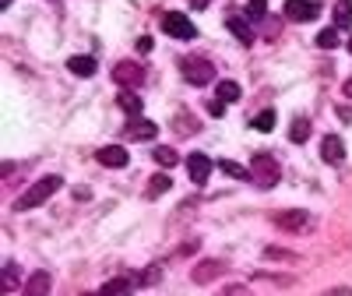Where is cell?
<instances>
[{"label": "cell", "mask_w": 352, "mask_h": 296, "mask_svg": "<svg viewBox=\"0 0 352 296\" xmlns=\"http://www.w3.org/2000/svg\"><path fill=\"white\" fill-rule=\"evenodd\" d=\"M14 289H18V264L8 261L4 264V293H14Z\"/></svg>", "instance_id": "27"}, {"label": "cell", "mask_w": 352, "mask_h": 296, "mask_svg": "<svg viewBox=\"0 0 352 296\" xmlns=\"http://www.w3.org/2000/svg\"><path fill=\"white\" fill-rule=\"evenodd\" d=\"M50 286H53V275L46 268H36L28 275V282L21 286V296H50Z\"/></svg>", "instance_id": "10"}, {"label": "cell", "mask_w": 352, "mask_h": 296, "mask_svg": "<svg viewBox=\"0 0 352 296\" xmlns=\"http://www.w3.org/2000/svg\"><path fill=\"white\" fill-rule=\"evenodd\" d=\"M187 173H190V180H194V184H208L212 159H208V156H201V152H194V156L187 159Z\"/></svg>", "instance_id": "12"}, {"label": "cell", "mask_w": 352, "mask_h": 296, "mask_svg": "<svg viewBox=\"0 0 352 296\" xmlns=\"http://www.w3.org/2000/svg\"><path fill=\"white\" fill-rule=\"evenodd\" d=\"M307 138H310V120L296 116V120H292V131H289V141H292V145H303Z\"/></svg>", "instance_id": "21"}, {"label": "cell", "mask_w": 352, "mask_h": 296, "mask_svg": "<svg viewBox=\"0 0 352 296\" xmlns=\"http://www.w3.org/2000/svg\"><path fill=\"white\" fill-rule=\"evenodd\" d=\"M169 187H173V180H169V176H166V173H155L152 180H148V191H144V194H148V198L155 201V198H162Z\"/></svg>", "instance_id": "17"}, {"label": "cell", "mask_w": 352, "mask_h": 296, "mask_svg": "<svg viewBox=\"0 0 352 296\" xmlns=\"http://www.w3.org/2000/svg\"><path fill=\"white\" fill-rule=\"evenodd\" d=\"M99 293L102 296H131L134 293V279H109Z\"/></svg>", "instance_id": "16"}, {"label": "cell", "mask_w": 352, "mask_h": 296, "mask_svg": "<svg viewBox=\"0 0 352 296\" xmlns=\"http://www.w3.org/2000/svg\"><path fill=\"white\" fill-rule=\"evenodd\" d=\"M215 99H222V103H236L240 99V85L236 81H219V88H215Z\"/></svg>", "instance_id": "20"}, {"label": "cell", "mask_w": 352, "mask_h": 296, "mask_svg": "<svg viewBox=\"0 0 352 296\" xmlns=\"http://www.w3.org/2000/svg\"><path fill=\"white\" fill-rule=\"evenodd\" d=\"M96 159H99L106 169H124V166L131 162L127 148H120V145H106V148H99V152H96Z\"/></svg>", "instance_id": "11"}, {"label": "cell", "mask_w": 352, "mask_h": 296, "mask_svg": "<svg viewBox=\"0 0 352 296\" xmlns=\"http://www.w3.org/2000/svg\"><path fill=\"white\" fill-rule=\"evenodd\" d=\"M180 67H184V78H187L190 85H197V88L208 85V81H215V64L204 61V56H184Z\"/></svg>", "instance_id": "3"}, {"label": "cell", "mask_w": 352, "mask_h": 296, "mask_svg": "<svg viewBox=\"0 0 352 296\" xmlns=\"http://www.w3.org/2000/svg\"><path fill=\"white\" fill-rule=\"evenodd\" d=\"M116 103H120V109H124V113H131V116H141V99L131 92V88H124V92L116 96Z\"/></svg>", "instance_id": "19"}, {"label": "cell", "mask_w": 352, "mask_h": 296, "mask_svg": "<svg viewBox=\"0 0 352 296\" xmlns=\"http://www.w3.org/2000/svg\"><path fill=\"white\" fill-rule=\"evenodd\" d=\"M0 8H11V0H0Z\"/></svg>", "instance_id": "35"}, {"label": "cell", "mask_w": 352, "mask_h": 296, "mask_svg": "<svg viewBox=\"0 0 352 296\" xmlns=\"http://www.w3.org/2000/svg\"><path fill=\"white\" fill-rule=\"evenodd\" d=\"M250 180L261 187V191H272L275 184H278V176H282V169H278V159L275 156H268V152H257L254 159H250Z\"/></svg>", "instance_id": "2"}, {"label": "cell", "mask_w": 352, "mask_h": 296, "mask_svg": "<svg viewBox=\"0 0 352 296\" xmlns=\"http://www.w3.org/2000/svg\"><path fill=\"white\" fill-rule=\"evenodd\" d=\"M226 28H229V32L236 36L240 43H247V46L254 43V25H250V21H247L243 14H232V18L226 21Z\"/></svg>", "instance_id": "14"}, {"label": "cell", "mask_w": 352, "mask_h": 296, "mask_svg": "<svg viewBox=\"0 0 352 296\" xmlns=\"http://www.w3.org/2000/svg\"><path fill=\"white\" fill-rule=\"evenodd\" d=\"M264 257H272V261H296V254H289L282 247H264Z\"/></svg>", "instance_id": "28"}, {"label": "cell", "mask_w": 352, "mask_h": 296, "mask_svg": "<svg viewBox=\"0 0 352 296\" xmlns=\"http://www.w3.org/2000/svg\"><path fill=\"white\" fill-rule=\"evenodd\" d=\"M113 81L134 92V88L144 81V67H141V64H134V61H120V64L113 67Z\"/></svg>", "instance_id": "5"}, {"label": "cell", "mask_w": 352, "mask_h": 296, "mask_svg": "<svg viewBox=\"0 0 352 296\" xmlns=\"http://www.w3.org/2000/svg\"><path fill=\"white\" fill-rule=\"evenodd\" d=\"M285 18L289 21H314L320 14V4L317 0H285Z\"/></svg>", "instance_id": "7"}, {"label": "cell", "mask_w": 352, "mask_h": 296, "mask_svg": "<svg viewBox=\"0 0 352 296\" xmlns=\"http://www.w3.org/2000/svg\"><path fill=\"white\" fill-rule=\"evenodd\" d=\"M138 50H141V53H148V50H152V39H148V36H141V39H138Z\"/></svg>", "instance_id": "33"}, {"label": "cell", "mask_w": 352, "mask_h": 296, "mask_svg": "<svg viewBox=\"0 0 352 296\" xmlns=\"http://www.w3.org/2000/svg\"><path fill=\"white\" fill-rule=\"evenodd\" d=\"M60 184H64V180H60L56 173H53V176H43V180H36L32 187H28V191L18 198L14 209H18V212H32V209H39L46 198H53L56 191H60Z\"/></svg>", "instance_id": "1"}, {"label": "cell", "mask_w": 352, "mask_h": 296, "mask_svg": "<svg viewBox=\"0 0 352 296\" xmlns=\"http://www.w3.org/2000/svg\"><path fill=\"white\" fill-rule=\"evenodd\" d=\"M152 159H155L159 166H166V169H169V166H176V162H180V156H176L173 148H155V152H152Z\"/></svg>", "instance_id": "26"}, {"label": "cell", "mask_w": 352, "mask_h": 296, "mask_svg": "<svg viewBox=\"0 0 352 296\" xmlns=\"http://www.w3.org/2000/svg\"><path fill=\"white\" fill-rule=\"evenodd\" d=\"M208 113H212V116H222V113H226V103H222V99H212V103H208Z\"/></svg>", "instance_id": "30"}, {"label": "cell", "mask_w": 352, "mask_h": 296, "mask_svg": "<svg viewBox=\"0 0 352 296\" xmlns=\"http://www.w3.org/2000/svg\"><path fill=\"white\" fill-rule=\"evenodd\" d=\"M219 169H222L226 176H236V180H250V169H243L240 162H229V159H222V162H219Z\"/></svg>", "instance_id": "24"}, {"label": "cell", "mask_w": 352, "mask_h": 296, "mask_svg": "<svg viewBox=\"0 0 352 296\" xmlns=\"http://www.w3.org/2000/svg\"><path fill=\"white\" fill-rule=\"evenodd\" d=\"M159 25H162V32H169V36H176V39H194V36H197L194 21H190L187 14H180V11H166Z\"/></svg>", "instance_id": "4"}, {"label": "cell", "mask_w": 352, "mask_h": 296, "mask_svg": "<svg viewBox=\"0 0 352 296\" xmlns=\"http://www.w3.org/2000/svg\"><path fill=\"white\" fill-rule=\"evenodd\" d=\"M352 25V0H335V28Z\"/></svg>", "instance_id": "18"}, {"label": "cell", "mask_w": 352, "mask_h": 296, "mask_svg": "<svg viewBox=\"0 0 352 296\" xmlns=\"http://www.w3.org/2000/svg\"><path fill=\"white\" fill-rule=\"evenodd\" d=\"M320 159H324L328 166H338V162L345 159V145H342V138L328 134L324 141H320Z\"/></svg>", "instance_id": "13"}, {"label": "cell", "mask_w": 352, "mask_h": 296, "mask_svg": "<svg viewBox=\"0 0 352 296\" xmlns=\"http://www.w3.org/2000/svg\"><path fill=\"white\" fill-rule=\"evenodd\" d=\"M208 4H212V0H190V8H197V11H201V8H208Z\"/></svg>", "instance_id": "34"}, {"label": "cell", "mask_w": 352, "mask_h": 296, "mask_svg": "<svg viewBox=\"0 0 352 296\" xmlns=\"http://www.w3.org/2000/svg\"><path fill=\"white\" fill-rule=\"evenodd\" d=\"M67 71L78 74V78H92V74H96V56H71Z\"/></svg>", "instance_id": "15"}, {"label": "cell", "mask_w": 352, "mask_h": 296, "mask_svg": "<svg viewBox=\"0 0 352 296\" xmlns=\"http://www.w3.org/2000/svg\"><path fill=\"white\" fill-rule=\"evenodd\" d=\"M250 127H254V131H272V127H275V113H272V109H261L254 120H250Z\"/></svg>", "instance_id": "25"}, {"label": "cell", "mask_w": 352, "mask_h": 296, "mask_svg": "<svg viewBox=\"0 0 352 296\" xmlns=\"http://www.w3.org/2000/svg\"><path fill=\"white\" fill-rule=\"evenodd\" d=\"M219 275H222V261H215V257L197 261V264H194V272H190V279H194L197 286H208V282H215Z\"/></svg>", "instance_id": "9"}, {"label": "cell", "mask_w": 352, "mask_h": 296, "mask_svg": "<svg viewBox=\"0 0 352 296\" xmlns=\"http://www.w3.org/2000/svg\"><path fill=\"white\" fill-rule=\"evenodd\" d=\"M124 134H127L131 141H152V138L159 134V124L148 120V116H131L127 127H124Z\"/></svg>", "instance_id": "8"}, {"label": "cell", "mask_w": 352, "mask_h": 296, "mask_svg": "<svg viewBox=\"0 0 352 296\" xmlns=\"http://www.w3.org/2000/svg\"><path fill=\"white\" fill-rule=\"evenodd\" d=\"M222 296H250V293H247V289H243V286H229V289H226V293H222Z\"/></svg>", "instance_id": "32"}, {"label": "cell", "mask_w": 352, "mask_h": 296, "mask_svg": "<svg viewBox=\"0 0 352 296\" xmlns=\"http://www.w3.org/2000/svg\"><path fill=\"white\" fill-rule=\"evenodd\" d=\"M264 14H268V0H250V4L243 8V18L247 21H261Z\"/></svg>", "instance_id": "22"}, {"label": "cell", "mask_w": 352, "mask_h": 296, "mask_svg": "<svg viewBox=\"0 0 352 296\" xmlns=\"http://www.w3.org/2000/svg\"><path fill=\"white\" fill-rule=\"evenodd\" d=\"M314 43H317L320 50H335V46L342 43V39H338V28L331 25V28H324V32H317V39H314Z\"/></svg>", "instance_id": "23"}, {"label": "cell", "mask_w": 352, "mask_h": 296, "mask_svg": "<svg viewBox=\"0 0 352 296\" xmlns=\"http://www.w3.org/2000/svg\"><path fill=\"white\" fill-rule=\"evenodd\" d=\"M272 222H275L278 229H289V233H303V229H310L314 219H310L307 212H300V209H289V212H275Z\"/></svg>", "instance_id": "6"}, {"label": "cell", "mask_w": 352, "mask_h": 296, "mask_svg": "<svg viewBox=\"0 0 352 296\" xmlns=\"http://www.w3.org/2000/svg\"><path fill=\"white\" fill-rule=\"evenodd\" d=\"M81 296H102V293H81Z\"/></svg>", "instance_id": "36"}, {"label": "cell", "mask_w": 352, "mask_h": 296, "mask_svg": "<svg viewBox=\"0 0 352 296\" xmlns=\"http://www.w3.org/2000/svg\"><path fill=\"white\" fill-rule=\"evenodd\" d=\"M349 53H352V39H349Z\"/></svg>", "instance_id": "37"}, {"label": "cell", "mask_w": 352, "mask_h": 296, "mask_svg": "<svg viewBox=\"0 0 352 296\" xmlns=\"http://www.w3.org/2000/svg\"><path fill=\"white\" fill-rule=\"evenodd\" d=\"M176 131H180V134H190V131H197V120H190L187 113H180V116H176Z\"/></svg>", "instance_id": "29"}, {"label": "cell", "mask_w": 352, "mask_h": 296, "mask_svg": "<svg viewBox=\"0 0 352 296\" xmlns=\"http://www.w3.org/2000/svg\"><path fill=\"white\" fill-rule=\"evenodd\" d=\"M320 296H352V286H338V289H328V293H320Z\"/></svg>", "instance_id": "31"}]
</instances>
